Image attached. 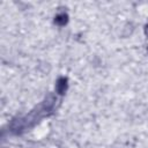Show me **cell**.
I'll list each match as a JSON object with an SVG mask.
<instances>
[{
    "instance_id": "obj_1",
    "label": "cell",
    "mask_w": 148,
    "mask_h": 148,
    "mask_svg": "<svg viewBox=\"0 0 148 148\" xmlns=\"http://www.w3.org/2000/svg\"><path fill=\"white\" fill-rule=\"evenodd\" d=\"M25 128V125H24V121H23V118H15L12 120L10 123V131L15 134H18L21 133L23 130Z\"/></svg>"
},
{
    "instance_id": "obj_3",
    "label": "cell",
    "mask_w": 148,
    "mask_h": 148,
    "mask_svg": "<svg viewBox=\"0 0 148 148\" xmlns=\"http://www.w3.org/2000/svg\"><path fill=\"white\" fill-rule=\"evenodd\" d=\"M54 104H56V96L53 95V94H47L46 95V97L44 98V101H43V104H42V106L50 113L51 111H52V109H53V106H54Z\"/></svg>"
},
{
    "instance_id": "obj_5",
    "label": "cell",
    "mask_w": 148,
    "mask_h": 148,
    "mask_svg": "<svg viewBox=\"0 0 148 148\" xmlns=\"http://www.w3.org/2000/svg\"><path fill=\"white\" fill-rule=\"evenodd\" d=\"M145 34L148 36V24H146V25H145Z\"/></svg>"
},
{
    "instance_id": "obj_2",
    "label": "cell",
    "mask_w": 148,
    "mask_h": 148,
    "mask_svg": "<svg viewBox=\"0 0 148 148\" xmlns=\"http://www.w3.org/2000/svg\"><path fill=\"white\" fill-rule=\"evenodd\" d=\"M68 80H67V77H64V76H61V77H59L58 80H57V83H56V91L59 94V95H64L65 92H66V90H67V87H68Z\"/></svg>"
},
{
    "instance_id": "obj_4",
    "label": "cell",
    "mask_w": 148,
    "mask_h": 148,
    "mask_svg": "<svg viewBox=\"0 0 148 148\" xmlns=\"http://www.w3.org/2000/svg\"><path fill=\"white\" fill-rule=\"evenodd\" d=\"M54 22H56L58 25H65V24L68 22V15L65 14V13H61V14H59V15L56 16Z\"/></svg>"
},
{
    "instance_id": "obj_6",
    "label": "cell",
    "mask_w": 148,
    "mask_h": 148,
    "mask_svg": "<svg viewBox=\"0 0 148 148\" xmlns=\"http://www.w3.org/2000/svg\"><path fill=\"white\" fill-rule=\"evenodd\" d=\"M147 50H148V49H147Z\"/></svg>"
}]
</instances>
